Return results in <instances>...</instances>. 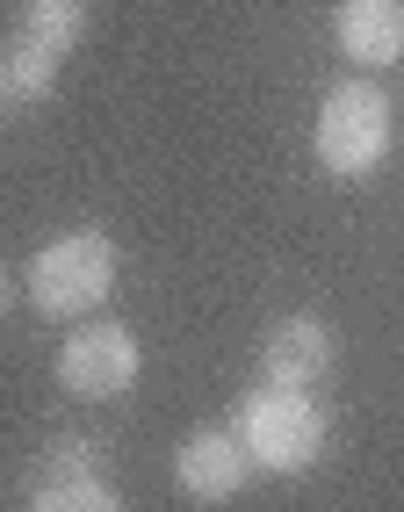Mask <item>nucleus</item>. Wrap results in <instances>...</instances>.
<instances>
[{"label":"nucleus","mask_w":404,"mask_h":512,"mask_svg":"<svg viewBox=\"0 0 404 512\" xmlns=\"http://www.w3.org/2000/svg\"><path fill=\"white\" fill-rule=\"evenodd\" d=\"M116 267H123V253H116L109 231H65V238H51V246L29 260L22 289H29V303H37L44 318H87V311L109 303Z\"/></svg>","instance_id":"f257e3e1"},{"label":"nucleus","mask_w":404,"mask_h":512,"mask_svg":"<svg viewBox=\"0 0 404 512\" xmlns=\"http://www.w3.org/2000/svg\"><path fill=\"white\" fill-rule=\"evenodd\" d=\"M239 440L253 469H275V476H303L325 455V412L311 390H289V383H260L239 404Z\"/></svg>","instance_id":"f03ea898"},{"label":"nucleus","mask_w":404,"mask_h":512,"mask_svg":"<svg viewBox=\"0 0 404 512\" xmlns=\"http://www.w3.org/2000/svg\"><path fill=\"white\" fill-rule=\"evenodd\" d=\"M311 145H318V166L332 181H361V174H376L383 152H390V94L383 87H368V80H347V87H332L318 101V130H311Z\"/></svg>","instance_id":"7ed1b4c3"},{"label":"nucleus","mask_w":404,"mask_h":512,"mask_svg":"<svg viewBox=\"0 0 404 512\" xmlns=\"http://www.w3.org/2000/svg\"><path fill=\"white\" fill-rule=\"evenodd\" d=\"M58 383H65V397H87V404L123 397L138 383V339H130V325H116V318L73 325L58 347Z\"/></svg>","instance_id":"20e7f679"},{"label":"nucleus","mask_w":404,"mask_h":512,"mask_svg":"<svg viewBox=\"0 0 404 512\" xmlns=\"http://www.w3.org/2000/svg\"><path fill=\"white\" fill-rule=\"evenodd\" d=\"M246 476H253V455H246L239 426H195V433L181 440V455H174V484H181L195 505L239 498Z\"/></svg>","instance_id":"39448f33"},{"label":"nucleus","mask_w":404,"mask_h":512,"mask_svg":"<svg viewBox=\"0 0 404 512\" xmlns=\"http://www.w3.org/2000/svg\"><path fill=\"white\" fill-rule=\"evenodd\" d=\"M332 325L325 318H311V311H296V318H282L275 332H267V347H260V375L267 383H289V390H311L318 375H332Z\"/></svg>","instance_id":"423d86ee"},{"label":"nucleus","mask_w":404,"mask_h":512,"mask_svg":"<svg viewBox=\"0 0 404 512\" xmlns=\"http://www.w3.org/2000/svg\"><path fill=\"white\" fill-rule=\"evenodd\" d=\"M332 44L354 65H397L404 58V0H340L332 8Z\"/></svg>","instance_id":"0eeeda50"},{"label":"nucleus","mask_w":404,"mask_h":512,"mask_svg":"<svg viewBox=\"0 0 404 512\" xmlns=\"http://www.w3.org/2000/svg\"><path fill=\"white\" fill-rule=\"evenodd\" d=\"M51 80H58V51L8 37V51H0V109H37L51 94Z\"/></svg>","instance_id":"6e6552de"},{"label":"nucleus","mask_w":404,"mask_h":512,"mask_svg":"<svg viewBox=\"0 0 404 512\" xmlns=\"http://www.w3.org/2000/svg\"><path fill=\"white\" fill-rule=\"evenodd\" d=\"M29 512H123L101 469H65V476H29Z\"/></svg>","instance_id":"1a4fd4ad"},{"label":"nucleus","mask_w":404,"mask_h":512,"mask_svg":"<svg viewBox=\"0 0 404 512\" xmlns=\"http://www.w3.org/2000/svg\"><path fill=\"white\" fill-rule=\"evenodd\" d=\"M15 37L44 44V51H58V58L80 51V44H87V0H22Z\"/></svg>","instance_id":"9d476101"},{"label":"nucleus","mask_w":404,"mask_h":512,"mask_svg":"<svg viewBox=\"0 0 404 512\" xmlns=\"http://www.w3.org/2000/svg\"><path fill=\"white\" fill-rule=\"evenodd\" d=\"M8 303H15V289H8V275H0V318H8Z\"/></svg>","instance_id":"9b49d317"}]
</instances>
